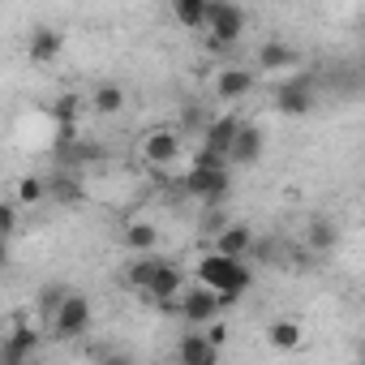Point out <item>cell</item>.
<instances>
[{
    "mask_svg": "<svg viewBox=\"0 0 365 365\" xmlns=\"http://www.w3.org/2000/svg\"><path fill=\"white\" fill-rule=\"evenodd\" d=\"M194 275H198L202 288H211V292H237V297H245L250 284H254V271L245 262H237V258H224V254H202Z\"/></svg>",
    "mask_w": 365,
    "mask_h": 365,
    "instance_id": "cell-1",
    "label": "cell"
},
{
    "mask_svg": "<svg viewBox=\"0 0 365 365\" xmlns=\"http://www.w3.org/2000/svg\"><path fill=\"white\" fill-rule=\"evenodd\" d=\"M202 35H207V43L215 52L232 48L245 35V9L232 5V0H207V31Z\"/></svg>",
    "mask_w": 365,
    "mask_h": 365,
    "instance_id": "cell-2",
    "label": "cell"
},
{
    "mask_svg": "<svg viewBox=\"0 0 365 365\" xmlns=\"http://www.w3.org/2000/svg\"><path fill=\"white\" fill-rule=\"evenodd\" d=\"M86 331H91V301H86L82 292H69L65 305L48 318V335L69 344V339H82Z\"/></svg>",
    "mask_w": 365,
    "mask_h": 365,
    "instance_id": "cell-3",
    "label": "cell"
},
{
    "mask_svg": "<svg viewBox=\"0 0 365 365\" xmlns=\"http://www.w3.org/2000/svg\"><path fill=\"white\" fill-rule=\"evenodd\" d=\"M39 339H43V335H39L22 314H14L5 339H0V365H31V361L39 356Z\"/></svg>",
    "mask_w": 365,
    "mask_h": 365,
    "instance_id": "cell-4",
    "label": "cell"
},
{
    "mask_svg": "<svg viewBox=\"0 0 365 365\" xmlns=\"http://www.w3.org/2000/svg\"><path fill=\"white\" fill-rule=\"evenodd\" d=\"M180 190L190 198L207 202V207H220L224 198H232V176L228 172H202V168H190L185 180H180Z\"/></svg>",
    "mask_w": 365,
    "mask_h": 365,
    "instance_id": "cell-5",
    "label": "cell"
},
{
    "mask_svg": "<svg viewBox=\"0 0 365 365\" xmlns=\"http://www.w3.org/2000/svg\"><path fill=\"white\" fill-rule=\"evenodd\" d=\"M275 108H279L284 116H309V112H314V73H297V78L279 82Z\"/></svg>",
    "mask_w": 365,
    "mask_h": 365,
    "instance_id": "cell-6",
    "label": "cell"
},
{
    "mask_svg": "<svg viewBox=\"0 0 365 365\" xmlns=\"http://www.w3.org/2000/svg\"><path fill=\"white\" fill-rule=\"evenodd\" d=\"M224 309H220V297L211 292V288H185L180 292V318H185L190 327H207V322H215Z\"/></svg>",
    "mask_w": 365,
    "mask_h": 365,
    "instance_id": "cell-7",
    "label": "cell"
},
{
    "mask_svg": "<svg viewBox=\"0 0 365 365\" xmlns=\"http://www.w3.org/2000/svg\"><path fill=\"white\" fill-rule=\"evenodd\" d=\"M142 159L150 168H172L180 159V133L176 129H150L142 138Z\"/></svg>",
    "mask_w": 365,
    "mask_h": 365,
    "instance_id": "cell-8",
    "label": "cell"
},
{
    "mask_svg": "<svg viewBox=\"0 0 365 365\" xmlns=\"http://www.w3.org/2000/svg\"><path fill=\"white\" fill-rule=\"evenodd\" d=\"M180 292H185V271H180L176 262H163L159 258V267H155V275H150V284H146L142 297L159 305V301H176Z\"/></svg>",
    "mask_w": 365,
    "mask_h": 365,
    "instance_id": "cell-9",
    "label": "cell"
},
{
    "mask_svg": "<svg viewBox=\"0 0 365 365\" xmlns=\"http://www.w3.org/2000/svg\"><path fill=\"white\" fill-rule=\"evenodd\" d=\"M245 120L241 116H232V112H224V116H211V125L202 129V150H211V155H220L224 163H228V150H232V138H237V129H241Z\"/></svg>",
    "mask_w": 365,
    "mask_h": 365,
    "instance_id": "cell-10",
    "label": "cell"
},
{
    "mask_svg": "<svg viewBox=\"0 0 365 365\" xmlns=\"http://www.w3.org/2000/svg\"><path fill=\"white\" fill-rule=\"evenodd\" d=\"M250 250H254V232H250L245 224H224V228L211 237V254H224V258L245 262Z\"/></svg>",
    "mask_w": 365,
    "mask_h": 365,
    "instance_id": "cell-11",
    "label": "cell"
},
{
    "mask_svg": "<svg viewBox=\"0 0 365 365\" xmlns=\"http://www.w3.org/2000/svg\"><path fill=\"white\" fill-rule=\"evenodd\" d=\"M43 185H48V198H52L56 207H69V211H73V207L86 202V185H82L78 172H52Z\"/></svg>",
    "mask_w": 365,
    "mask_h": 365,
    "instance_id": "cell-12",
    "label": "cell"
},
{
    "mask_svg": "<svg viewBox=\"0 0 365 365\" xmlns=\"http://www.w3.org/2000/svg\"><path fill=\"white\" fill-rule=\"evenodd\" d=\"M262 159V129L258 125H241L237 138H232V150H228V168H250Z\"/></svg>",
    "mask_w": 365,
    "mask_h": 365,
    "instance_id": "cell-13",
    "label": "cell"
},
{
    "mask_svg": "<svg viewBox=\"0 0 365 365\" xmlns=\"http://www.w3.org/2000/svg\"><path fill=\"white\" fill-rule=\"evenodd\" d=\"M61 48H65V35H61L56 26H35L31 39H26V56H31L35 65H52V61L61 56Z\"/></svg>",
    "mask_w": 365,
    "mask_h": 365,
    "instance_id": "cell-14",
    "label": "cell"
},
{
    "mask_svg": "<svg viewBox=\"0 0 365 365\" xmlns=\"http://www.w3.org/2000/svg\"><path fill=\"white\" fill-rule=\"evenodd\" d=\"M99 159H103V146H99V142H86V138H73V142L56 146L61 172H78L82 163H99Z\"/></svg>",
    "mask_w": 365,
    "mask_h": 365,
    "instance_id": "cell-15",
    "label": "cell"
},
{
    "mask_svg": "<svg viewBox=\"0 0 365 365\" xmlns=\"http://www.w3.org/2000/svg\"><path fill=\"white\" fill-rule=\"evenodd\" d=\"M120 245L129 250V254H155L159 250V228L150 224V220H133V224H125V232H120Z\"/></svg>",
    "mask_w": 365,
    "mask_h": 365,
    "instance_id": "cell-16",
    "label": "cell"
},
{
    "mask_svg": "<svg viewBox=\"0 0 365 365\" xmlns=\"http://www.w3.org/2000/svg\"><path fill=\"white\" fill-rule=\"evenodd\" d=\"M215 361H220V348H211L207 335H198V331H190L176 344V365H215Z\"/></svg>",
    "mask_w": 365,
    "mask_h": 365,
    "instance_id": "cell-17",
    "label": "cell"
},
{
    "mask_svg": "<svg viewBox=\"0 0 365 365\" xmlns=\"http://www.w3.org/2000/svg\"><path fill=\"white\" fill-rule=\"evenodd\" d=\"M254 91V73L250 69H220L215 73V95L224 99V103H237V99H245Z\"/></svg>",
    "mask_w": 365,
    "mask_h": 365,
    "instance_id": "cell-18",
    "label": "cell"
},
{
    "mask_svg": "<svg viewBox=\"0 0 365 365\" xmlns=\"http://www.w3.org/2000/svg\"><path fill=\"white\" fill-rule=\"evenodd\" d=\"M297 65H301V52L288 48V43H279V39H267V43L258 48V69H267V73H275V69H297Z\"/></svg>",
    "mask_w": 365,
    "mask_h": 365,
    "instance_id": "cell-19",
    "label": "cell"
},
{
    "mask_svg": "<svg viewBox=\"0 0 365 365\" xmlns=\"http://www.w3.org/2000/svg\"><path fill=\"white\" fill-rule=\"evenodd\" d=\"M301 339H305V331H301L297 318H275V322L267 327V344H271L275 352H297Z\"/></svg>",
    "mask_w": 365,
    "mask_h": 365,
    "instance_id": "cell-20",
    "label": "cell"
},
{
    "mask_svg": "<svg viewBox=\"0 0 365 365\" xmlns=\"http://www.w3.org/2000/svg\"><path fill=\"white\" fill-rule=\"evenodd\" d=\"M305 245H309L314 254H331V250L339 245V224L327 220V215L309 220V228H305Z\"/></svg>",
    "mask_w": 365,
    "mask_h": 365,
    "instance_id": "cell-21",
    "label": "cell"
},
{
    "mask_svg": "<svg viewBox=\"0 0 365 365\" xmlns=\"http://www.w3.org/2000/svg\"><path fill=\"white\" fill-rule=\"evenodd\" d=\"M91 112L95 116H116L120 108H125V86H116V82H103V86H95L91 91Z\"/></svg>",
    "mask_w": 365,
    "mask_h": 365,
    "instance_id": "cell-22",
    "label": "cell"
},
{
    "mask_svg": "<svg viewBox=\"0 0 365 365\" xmlns=\"http://www.w3.org/2000/svg\"><path fill=\"white\" fill-rule=\"evenodd\" d=\"M172 18L185 31L202 35L207 31V0H172Z\"/></svg>",
    "mask_w": 365,
    "mask_h": 365,
    "instance_id": "cell-23",
    "label": "cell"
},
{
    "mask_svg": "<svg viewBox=\"0 0 365 365\" xmlns=\"http://www.w3.org/2000/svg\"><path fill=\"white\" fill-rule=\"evenodd\" d=\"M69 292H73V288H65V284H56V279H52V284H43V288H39V297H35V309H39L43 318H52V314L65 305V297H69Z\"/></svg>",
    "mask_w": 365,
    "mask_h": 365,
    "instance_id": "cell-24",
    "label": "cell"
},
{
    "mask_svg": "<svg viewBox=\"0 0 365 365\" xmlns=\"http://www.w3.org/2000/svg\"><path fill=\"white\" fill-rule=\"evenodd\" d=\"M155 267H159V254H146V258H138L120 279L129 284V288H138V292H146V284H150V275H155Z\"/></svg>",
    "mask_w": 365,
    "mask_h": 365,
    "instance_id": "cell-25",
    "label": "cell"
},
{
    "mask_svg": "<svg viewBox=\"0 0 365 365\" xmlns=\"http://www.w3.org/2000/svg\"><path fill=\"white\" fill-rule=\"evenodd\" d=\"M48 112H52V120H56V125H73V116L82 112V95L65 91V95H56V99H52V108H48Z\"/></svg>",
    "mask_w": 365,
    "mask_h": 365,
    "instance_id": "cell-26",
    "label": "cell"
},
{
    "mask_svg": "<svg viewBox=\"0 0 365 365\" xmlns=\"http://www.w3.org/2000/svg\"><path fill=\"white\" fill-rule=\"evenodd\" d=\"M43 198H48L43 176H26V180H18V207H39Z\"/></svg>",
    "mask_w": 365,
    "mask_h": 365,
    "instance_id": "cell-27",
    "label": "cell"
},
{
    "mask_svg": "<svg viewBox=\"0 0 365 365\" xmlns=\"http://www.w3.org/2000/svg\"><path fill=\"white\" fill-rule=\"evenodd\" d=\"M18 224H22V215H18V202H0V237H14L18 232Z\"/></svg>",
    "mask_w": 365,
    "mask_h": 365,
    "instance_id": "cell-28",
    "label": "cell"
},
{
    "mask_svg": "<svg viewBox=\"0 0 365 365\" xmlns=\"http://www.w3.org/2000/svg\"><path fill=\"white\" fill-rule=\"evenodd\" d=\"M180 120H185V129H198V138H202V129L211 125V116H207L202 108H185V112H180Z\"/></svg>",
    "mask_w": 365,
    "mask_h": 365,
    "instance_id": "cell-29",
    "label": "cell"
},
{
    "mask_svg": "<svg viewBox=\"0 0 365 365\" xmlns=\"http://www.w3.org/2000/svg\"><path fill=\"white\" fill-rule=\"evenodd\" d=\"M99 365H138V356H133V352H125V348H112V352H103V356H99Z\"/></svg>",
    "mask_w": 365,
    "mask_h": 365,
    "instance_id": "cell-30",
    "label": "cell"
},
{
    "mask_svg": "<svg viewBox=\"0 0 365 365\" xmlns=\"http://www.w3.org/2000/svg\"><path fill=\"white\" fill-rule=\"evenodd\" d=\"M207 344L211 348H224L228 344V327L224 322H207Z\"/></svg>",
    "mask_w": 365,
    "mask_h": 365,
    "instance_id": "cell-31",
    "label": "cell"
},
{
    "mask_svg": "<svg viewBox=\"0 0 365 365\" xmlns=\"http://www.w3.org/2000/svg\"><path fill=\"white\" fill-rule=\"evenodd\" d=\"M9 262H14V254H9V241H5V237H0V271H5Z\"/></svg>",
    "mask_w": 365,
    "mask_h": 365,
    "instance_id": "cell-32",
    "label": "cell"
}]
</instances>
